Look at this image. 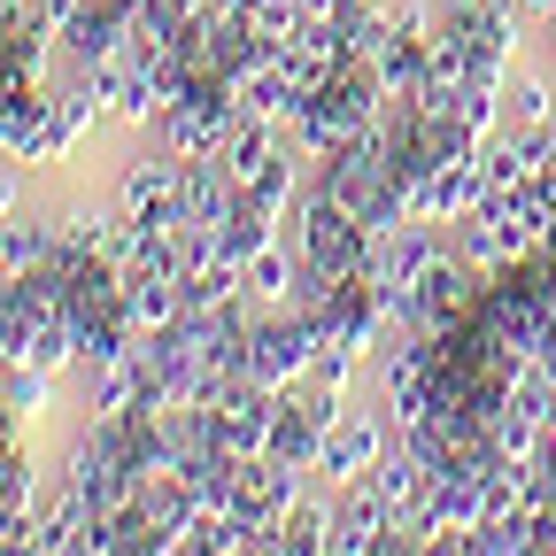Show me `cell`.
Wrapping results in <instances>:
<instances>
[{
	"label": "cell",
	"instance_id": "3",
	"mask_svg": "<svg viewBox=\"0 0 556 556\" xmlns=\"http://www.w3.org/2000/svg\"><path fill=\"white\" fill-rule=\"evenodd\" d=\"M371 456H379V433H371V426L325 433V448H317V464H325L332 479H356V464H371Z\"/></svg>",
	"mask_w": 556,
	"mask_h": 556
},
{
	"label": "cell",
	"instance_id": "2",
	"mask_svg": "<svg viewBox=\"0 0 556 556\" xmlns=\"http://www.w3.org/2000/svg\"><path fill=\"white\" fill-rule=\"evenodd\" d=\"M348 225H356V217H348L340 201H317L309 208V255L317 263H348V255H356V232H348Z\"/></svg>",
	"mask_w": 556,
	"mask_h": 556
},
{
	"label": "cell",
	"instance_id": "5",
	"mask_svg": "<svg viewBox=\"0 0 556 556\" xmlns=\"http://www.w3.org/2000/svg\"><path fill=\"white\" fill-rule=\"evenodd\" d=\"M548 54H556V16H548Z\"/></svg>",
	"mask_w": 556,
	"mask_h": 556
},
{
	"label": "cell",
	"instance_id": "4",
	"mask_svg": "<svg viewBox=\"0 0 556 556\" xmlns=\"http://www.w3.org/2000/svg\"><path fill=\"white\" fill-rule=\"evenodd\" d=\"M248 278H255V294H270V302L287 294V263H278V255H255V270H248Z\"/></svg>",
	"mask_w": 556,
	"mask_h": 556
},
{
	"label": "cell",
	"instance_id": "1",
	"mask_svg": "<svg viewBox=\"0 0 556 556\" xmlns=\"http://www.w3.org/2000/svg\"><path fill=\"white\" fill-rule=\"evenodd\" d=\"M495 93H503V124L510 131H548L556 124V101H548V86L533 78V70H510Z\"/></svg>",
	"mask_w": 556,
	"mask_h": 556
}]
</instances>
